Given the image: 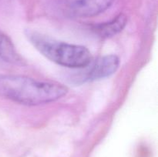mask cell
<instances>
[{"label":"cell","mask_w":158,"mask_h":157,"mask_svg":"<svg viewBox=\"0 0 158 157\" xmlns=\"http://www.w3.org/2000/svg\"><path fill=\"white\" fill-rule=\"evenodd\" d=\"M114 0H74L69 6L73 16L87 18L99 15L109 9Z\"/></svg>","instance_id":"cell-4"},{"label":"cell","mask_w":158,"mask_h":157,"mask_svg":"<svg viewBox=\"0 0 158 157\" xmlns=\"http://www.w3.org/2000/svg\"><path fill=\"white\" fill-rule=\"evenodd\" d=\"M127 24V17L124 14H119L112 20L97 25L94 31L101 38H110L120 33Z\"/></svg>","instance_id":"cell-5"},{"label":"cell","mask_w":158,"mask_h":157,"mask_svg":"<svg viewBox=\"0 0 158 157\" xmlns=\"http://www.w3.org/2000/svg\"><path fill=\"white\" fill-rule=\"evenodd\" d=\"M0 59L6 62L18 63L20 56L10 38L0 32Z\"/></svg>","instance_id":"cell-6"},{"label":"cell","mask_w":158,"mask_h":157,"mask_svg":"<svg viewBox=\"0 0 158 157\" xmlns=\"http://www.w3.org/2000/svg\"><path fill=\"white\" fill-rule=\"evenodd\" d=\"M68 92L59 83L15 75H0V95L27 106L55 102Z\"/></svg>","instance_id":"cell-1"},{"label":"cell","mask_w":158,"mask_h":157,"mask_svg":"<svg viewBox=\"0 0 158 157\" xmlns=\"http://www.w3.org/2000/svg\"><path fill=\"white\" fill-rule=\"evenodd\" d=\"M91 64V62H90ZM120 58L117 55L110 54L100 57L94 62L86 71L85 81H96L110 76L118 69Z\"/></svg>","instance_id":"cell-3"},{"label":"cell","mask_w":158,"mask_h":157,"mask_svg":"<svg viewBox=\"0 0 158 157\" xmlns=\"http://www.w3.org/2000/svg\"><path fill=\"white\" fill-rule=\"evenodd\" d=\"M28 38L40 53L60 66L82 69L92 61L90 52L83 46L56 41L35 32H29Z\"/></svg>","instance_id":"cell-2"}]
</instances>
